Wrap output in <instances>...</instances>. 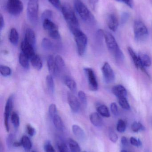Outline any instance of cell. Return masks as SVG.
Segmentation results:
<instances>
[{
  "instance_id": "cell-1",
  "label": "cell",
  "mask_w": 152,
  "mask_h": 152,
  "mask_svg": "<svg viewBox=\"0 0 152 152\" xmlns=\"http://www.w3.org/2000/svg\"><path fill=\"white\" fill-rule=\"evenodd\" d=\"M104 38L108 50L113 55L117 62L118 63L123 62L125 58L124 54L114 36L111 33L105 32L104 33Z\"/></svg>"
},
{
  "instance_id": "cell-2",
  "label": "cell",
  "mask_w": 152,
  "mask_h": 152,
  "mask_svg": "<svg viewBox=\"0 0 152 152\" xmlns=\"http://www.w3.org/2000/svg\"><path fill=\"white\" fill-rule=\"evenodd\" d=\"M61 9L64 19L71 32L75 29L80 28L78 20L72 8L69 4H64L62 6Z\"/></svg>"
},
{
  "instance_id": "cell-3",
  "label": "cell",
  "mask_w": 152,
  "mask_h": 152,
  "mask_svg": "<svg viewBox=\"0 0 152 152\" xmlns=\"http://www.w3.org/2000/svg\"><path fill=\"white\" fill-rule=\"evenodd\" d=\"M74 7L81 19L87 23H93L95 18L86 5L81 0H74Z\"/></svg>"
},
{
  "instance_id": "cell-4",
  "label": "cell",
  "mask_w": 152,
  "mask_h": 152,
  "mask_svg": "<svg viewBox=\"0 0 152 152\" xmlns=\"http://www.w3.org/2000/svg\"><path fill=\"white\" fill-rule=\"evenodd\" d=\"M71 33L75 37L78 54L80 56H83L85 53L87 46V37L80 28L73 30Z\"/></svg>"
},
{
  "instance_id": "cell-5",
  "label": "cell",
  "mask_w": 152,
  "mask_h": 152,
  "mask_svg": "<svg viewBox=\"0 0 152 152\" xmlns=\"http://www.w3.org/2000/svg\"><path fill=\"white\" fill-rule=\"evenodd\" d=\"M134 34L135 39L138 42H145L149 37L148 28L143 22L136 20L134 23Z\"/></svg>"
},
{
  "instance_id": "cell-6",
  "label": "cell",
  "mask_w": 152,
  "mask_h": 152,
  "mask_svg": "<svg viewBox=\"0 0 152 152\" xmlns=\"http://www.w3.org/2000/svg\"><path fill=\"white\" fill-rule=\"evenodd\" d=\"M38 0H29L27 6V16L33 25H37L38 20Z\"/></svg>"
},
{
  "instance_id": "cell-7",
  "label": "cell",
  "mask_w": 152,
  "mask_h": 152,
  "mask_svg": "<svg viewBox=\"0 0 152 152\" xmlns=\"http://www.w3.org/2000/svg\"><path fill=\"white\" fill-rule=\"evenodd\" d=\"M6 8L10 15L18 16L23 11L24 6L21 0H7Z\"/></svg>"
},
{
  "instance_id": "cell-8",
  "label": "cell",
  "mask_w": 152,
  "mask_h": 152,
  "mask_svg": "<svg viewBox=\"0 0 152 152\" xmlns=\"http://www.w3.org/2000/svg\"><path fill=\"white\" fill-rule=\"evenodd\" d=\"M44 29L48 32L50 37L54 40H59L60 34L57 25L51 19H45L42 21Z\"/></svg>"
},
{
  "instance_id": "cell-9",
  "label": "cell",
  "mask_w": 152,
  "mask_h": 152,
  "mask_svg": "<svg viewBox=\"0 0 152 152\" xmlns=\"http://www.w3.org/2000/svg\"><path fill=\"white\" fill-rule=\"evenodd\" d=\"M85 74L87 78L89 88L92 91H97L98 89V84L94 71L90 68L84 69Z\"/></svg>"
},
{
  "instance_id": "cell-10",
  "label": "cell",
  "mask_w": 152,
  "mask_h": 152,
  "mask_svg": "<svg viewBox=\"0 0 152 152\" xmlns=\"http://www.w3.org/2000/svg\"><path fill=\"white\" fill-rule=\"evenodd\" d=\"M102 72L105 83L111 84L115 81V75L114 71L108 62H105L102 68Z\"/></svg>"
},
{
  "instance_id": "cell-11",
  "label": "cell",
  "mask_w": 152,
  "mask_h": 152,
  "mask_svg": "<svg viewBox=\"0 0 152 152\" xmlns=\"http://www.w3.org/2000/svg\"><path fill=\"white\" fill-rule=\"evenodd\" d=\"M13 106V96L10 95L6 101L4 112V123L5 129L7 132H9V118Z\"/></svg>"
},
{
  "instance_id": "cell-12",
  "label": "cell",
  "mask_w": 152,
  "mask_h": 152,
  "mask_svg": "<svg viewBox=\"0 0 152 152\" xmlns=\"http://www.w3.org/2000/svg\"><path fill=\"white\" fill-rule=\"evenodd\" d=\"M67 98L71 110L74 113L78 112L80 110V104L77 98L73 94V93L68 92Z\"/></svg>"
},
{
  "instance_id": "cell-13",
  "label": "cell",
  "mask_w": 152,
  "mask_h": 152,
  "mask_svg": "<svg viewBox=\"0 0 152 152\" xmlns=\"http://www.w3.org/2000/svg\"><path fill=\"white\" fill-rule=\"evenodd\" d=\"M128 51L129 53V55L131 56L133 61H134V64L135 66L137 69H140L142 71L145 73L146 75L150 77L149 74L147 73L145 69V67L143 66L141 64V62H140V59H139V57L137 56L133 50V49L130 47H128Z\"/></svg>"
},
{
  "instance_id": "cell-14",
  "label": "cell",
  "mask_w": 152,
  "mask_h": 152,
  "mask_svg": "<svg viewBox=\"0 0 152 152\" xmlns=\"http://www.w3.org/2000/svg\"><path fill=\"white\" fill-rule=\"evenodd\" d=\"M21 49L22 51V53L25 54L29 59L31 58L36 54L35 53V48L25 42L24 40L21 43Z\"/></svg>"
},
{
  "instance_id": "cell-15",
  "label": "cell",
  "mask_w": 152,
  "mask_h": 152,
  "mask_svg": "<svg viewBox=\"0 0 152 152\" xmlns=\"http://www.w3.org/2000/svg\"><path fill=\"white\" fill-rule=\"evenodd\" d=\"M107 23L109 29L113 32L117 31L118 28L119 21L117 16L114 14H109L107 17Z\"/></svg>"
},
{
  "instance_id": "cell-16",
  "label": "cell",
  "mask_w": 152,
  "mask_h": 152,
  "mask_svg": "<svg viewBox=\"0 0 152 152\" xmlns=\"http://www.w3.org/2000/svg\"><path fill=\"white\" fill-rule=\"evenodd\" d=\"M24 40L35 48L36 44L35 34L32 29L28 28L26 29Z\"/></svg>"
},
{
  "instance_id": "cell-17",
  "label": "cell",
  "mask_w": 152,
  "mask_h": 152,
  "mask_svg": "<svg viewBox=\"0 0 152 152\" xmlns=\"http://www.w3.org/2000/svg\"><path fill=\"white\" fill-rule=\"evenodd\" d=\"M112 92L118 98L127 97V92L126 89L122 85L114 86L112 88Z\"/></svg>"
},
{
  "instance_id": "cell-18",
  "label": "cell",
  "mask_w": 152,
  "mask_h": 152,
  "mask_svg": "<svg viewBox=\"0 0 152 152\" xmlns=\"http://www.w3.org/2000/svg\"><path fill=\"white\" fill-rule=\"evenodd\" d=\"M63 81L65 85L68 88L71 93L73 94H76V93L77 91V86L76 81L73 79L69 76H66L63 78Z\"/></svg>"
},
{
  "instance_id": "cell-19",
  "label": "cell",
  "mask_w": 152,
  "mask_h": 152,
  "mask_svg": "<svg viewBox=\"0 0 152 152\" xmlns=\"http://www.w3.org/2000/svg\"><path fill=\"white\" fill-rule=\"evenodd\" d=\"M47 65L48 71L51 75H56L57 73V68L55 65V59L52 55H49L47 59Z\"/></svg>"
},
{
  "instance_id": "cell-20",
  "label": "cell",
  "mask_w": 152,
  "mask_h": 152,
  "mask_svg": "<svg viewBox=\"0 0 152 152\" xmlns=\"http://www.w3.org/2000/svg\"><path fill=\"white\" fill-rule=\"evenodd\" d=\"M90 120L93 125L95 127H99L103 125V121L99 113H93L90 115Z\"/></svg>"
},
{
  "instance_id": "cell-21",
  "label": "cell",
  "mask_w": 152,
  "mask_h": 152,
  "mask_svg": "<svg viewBox=\"0 0 152 152\" xmlns=\"http://www.w3.org/2000/svg\"><path fill=\"white\" fill-rule=\"evenodd\" d=\"M73 134L81 141H84L86 138L84 130L79 126L77 125H74L72 127Z\"/></svg>"
},
{
  "instance_id": "cell-22",
  "label": "cell",
  "mask_w": 152,
  "mask_h": 152,
  "mask_svg": "<svg viewBox=\"0 0 152 152\" xmlns=\"http://www.w3.org/2000/svg\"><path fill=\"white\" fill-rule=\"evenodd\" d=\"M9 40L13 45L18 44L19 41V34L16 28H12L10 30L9 36Z\"/></svg>"
},
{
  "instance_id": "cell-23",
  "label": "cell",
  "mask_w": 152,
  "mask_h": 152,
  "mask_svg": "<svg viewBox=\"0 0 152 152\" xmlns=\"http://www.w3.org/2000/svg\"><path fill=\"white\" fill-rule=\"evenodd\" d=\"M54 59H55L57 73L62 72L66 68V65L62 57L60 55H56Z\"/></svg>"
},
{
  "instance_id": "cell-24",
  "label": "cell",
  "mask_w": 152,
  "mask_h": 152,
  "mask_svg": "<svg viewBox=\"0 0 152 152\" xmlns=\"http://www.w3.org/2000/svg\"><path fill=\"white\" fill-rule=\"evenodd\" d=\"M31 64L34 68L37 70H40L43 67V62L38 55L35 54L30 59Z\"/></svg>"
},
{
  "instance_id": "cell-25",
  "label": "cell",
  "mask_w": 152,
  "mask_h": 152,
  "mask_svg": "<svg viewBox=\"0 0 152 152\" xmlns=\"http://www.w3.org/2000/svg\"><path fill=\"white\" fill-rule=\"evenodd\" d=\"M138 57H139L141 64L144 67L151 66L152 62L151 58L149 57V55L144 53H139Z\"/></svg>"
},
{
  "instance_id": "cell-26",
  "label": "cell",
  "mask_w": 152,
  "mask_h": 152,
  "mask_svg": "<svg viewBox=\"0 0 152 152\" xmlns=\"http://www.w3.org/2000/svg\"><path fill=\"white\" fill-rule=\"evenodd\" d=\"M29 58L25 54L23 53H21L19 56V61L21 66L23 67L24 69H29Z\"/></svg>"
},
{
  "instance_id": "cell-27",
  "label": "cell",
  "mask_w": 152,
  "mask_h": 152,
  "mask_svg": "<svg viewBox=\"0 0 152 152\" xmlns=\"http://www.w3.org/2000/svg\"><path fill=\"white\" fill-rule=\"evenodd\" d=\"M98 113L101 116L105 118H109L110 117V113L109 109L106 105L104 104H101L97 106L96 108Z\"/></svg>"
},
{
  "instance_id": "cell-28",
  "label": "cell",
  "mask_w": 152,
  "mask_h": 152,
  "mask_svg": "<svg viewBox=\"0 0 152 152\" xmlns=\"http://www.w3.org/2000/svg\"><path fill=\"white\" fill-rule=\"evenodd\" d=\"M46 83L49 92L51 94H53L55 89V85L52 76L48 75L46 76Z\"/></svg>"
},
{
  "instance_id": "cell-29",
  "label": "cell",
  "mask_w": 152,
  "mask_h": 152,
  "mask_svg": "<svg viewBox=\"0 0 152 152\" xmlns=\"http://www.w3.org/2000/svg\"><path fill=\"white\" fill-rule=\"evenodd\" d=\"M52 120L55 127L58 130H62L64 127V125H63V121L60 117L58 114H56L53 117Z\"/></svg>"
},
{
  "instance_id": "cell-30",
  "label": "cell",
  "mask_w": 152,
  "mask_h": 152,
  "mask_svg": "<svg viewBox=\"0 0 152 152\" xmlns=\"http://www.w3.org/2000/svg\"><path fill=\"white\" fill-rule=\"evenodd\" d=\"M68 142L71 152H80V146L75 140L70 138L68 140Z\"/></svg>"
},
{
  "instance_id": "cell-31",
  "label": "cell",
  "mask_w": 152,
  "mask_h": 152,
  "mask_svg": "<svg viewBox=\"0 0 152 152\" xmlns=\"http://www.w3.org/2000/svg\"><path fill=\"white\" fill-rule=\"evenodd\" d=\"M42 48L46 51L51 50L53 49L52 42L47 38H44L41 43Z\"/></svg>"
},
{
  "instance_id": "cell-32",
  "label": "cell",
  "mask_w": 152,
  "mask_h": 152,
  "mask_svg": "<svg viewBox=\"0 0 152 152\" xmlns=\"http://www.w3.org/2000/svg\"><path fill=\"white\" fill-rule=\"evenodd\" d=\"M22 146L26 150H30L32 148V143L31 141L26 136H23L21 138V141Z\"/></svg>"
},
{
  "instance_id": "cell-33",
  "label": "cell",
  "mask_w": 152,
  "mask_h": 152,
  "mask_svg": "<svg viewBox=\"0 0 152 152\" xmlns=\"http://www.w3.org/2000/svg\"><path fill=\"white\" fill-rule=\"evenodd\" d=\"M132 131L134 133H137L139 131H143L145 130V127L142 125V123L137 121L133 122L131 126Z\"/></svg>"
},
{
  "instance_id": "cell-34",
  "label": "cell",
  "mask_w": 152,
  "mask_h": 152,
  "mask_svg": "<svg viewBox=\"0 0 152 152\" xmlns=\"http://www.w3.org/2000/svg\"><path fill=\"white\" fill-rule=\"evenodd\" d=\"M11 120L13 126L16 128H18L20 125V118L18 113L15 112H13L11 115Z\"/></svg>"
},
{
  "instance_id": "cell-35",
  "label": "cell",
  "mask_w": 152,
  "mask_h": 152,
  "mask_svg": "<svg viewBox=\"0 0 152 152\" xmlns=\"http://www.w3.org/2000/svg\"><path fill=\"white\" fill-rule=\"evenodd\" d=\"M118 102L120 106L124 110H130V106L128 102L127 97H121V98H118Z\"/></svg>"
},
{
  "instance_id": "cell-36",
  "label": "cell",
  "mask_w": 152,
  "mask_h": 152,
  "mask_svg": "<svg viewBox=\"0 0 152 152\" xmlns=\"http://www.w3.org/2000/svg\"><path fill=\"white\" fill-rule=\"evenodd\" d=\"M0 72L1 75L4 77H8L11 75L12 70L9 67L4 65H1Z\"/></svg>"
},
{
  "instance_id": "cell-37",
  "label": "cell",
  "mask_w": 152,
  "mask_h": 152,
  "mask_svg": "<svg viewBox=\"0 0 152 152\" xmlns=\"http://www.w3.org/2000/svg\"><path fill=\"white\" fill-rule=\"evenodd\" d=\"M126 129V122L122 119L119 120L117 124V129L120 133H124Z\"/></svg>"
},
{
  "instance_id": "cell-38",
  "label": "cell",
  "mask_w": 152,
  "mask_h": 152,
  "mask_svg": "<svg viewBox=\"0 0 152 152\" xmlns=\"http://www.w3.org/2000/svg\"><path fill=\"white\" fill-rule=\"evenodd\" d=\"M78 97L81 104L84 106H86L87 104V98L84 92L83 91H79L78 92Z\"/></svg>"
},
{
  "instance_id": "cell-39",
  "label": "cell",
  "mask_w": 152,
  "mask_h": 152,
  "mask_svg": "<svg viewBox=\"0 0 152 152\" xmlns=\"http://www.w3.org/2000/svg\"><path fill=\"white\" fill-rule=\"evenodd\" d=\"M52 17V11L51 10H45L42 13V16H41V19H42V21H43L45 19L51 20Z\"/></svg>"
},
{
  "instance_id": "cell-40",
  "label": "cell",
  "mask_w": 152,
  "mask_h": 152,
  "mask_svg": "<svg viewBox=\"0 0 152 152\" xmlns=\"http://www.w3.org/2000/svg\"><path fill=\"white\" fill-rule=\"evenodd\" d=\"M48 112L51 118L53 119V117L57 114V108L55 104H50L48 109Z\"/></svg>"
},
{
  "instance_id": "cell-41",
  "label": "cell",
  "mask_w": 152,
  "mask_h": 152,
  "mask_svg": "<svg viewBox=\"0 0 152 152\" xmlns=\"http://www.w3.org/2000/svg\"><path fill=\"white\" fill-rule=\"evenodd\" d=\"M109 138L112 142L116 143L118 140V137L113 130H110L109 132Z\"/></svg>"
},
{
  "instance_id": "cell-42",
  "label": "cell",
  "mask_w": 152,
  "mask_h": 152,
  "mask_svg": "<svg viewBox=\"0 0 152 152\" xmlns=\"http://www.w3.org/2000/svg\"><path fill=\"white\" fill-rule=\"evenodd\" d=\"M111 110L112 114L115 116H117L119 114L117 104L115 102L112 103L110 105Z\"/></svg>"
},
{
  "instance_id": "cell-43",
  "label": "cell",
  "mask_w": 152,
  "mask_h": 152,
  "mask_svg": "<svg viewBox=\"0 0 152 152\" xmlns=\"http://www.w3.org/2000/svg\"><path fill=\"white\" fill-rule=\"evenodd\" d=\"M130 142L132 145L136 146V147H139L142 145V142L140 140H138L135 137H130Z\"/></svg>"
},
{
  "instance_id": "cell-44",
  "label": "cell",
  "mask_w": 152,
  "mask_h": 152,
  "mask_svg": "<svg viewBox=\"0 0 152 152\" xmlns=\"http://www.w3.org/2000/svg\"><path fill=\"white\" fill-rule=\"evenodd\" d=\"M44 148L45 152H56L50 142H46L44 146Z\"/></svg>"
},
{
  "instance_id": "cell-45",
  "label": "cell",
  "mask_w": 152,
  "mask_h": 152,
  "mask_svg": "<svg viewBox=\"0 0 152 152\" xmlns=\"http://www.w3.org/2000/svg\"><path fill=\"white\" fill-rule=\"evenodd\" d=\"M27 132L28 134L30 136H34L36 133V130L34 127L32 126L29 124H28L26 126Z\"/></svg>"
},
{
  "instance_id": "cell-46",
  "label": "cell",
  "mask_w": 152,
  "mask_h": 152,
  "mask_svg": "<svg viewBox=\"0 0 152 152\" xmlns=\"http://www.w3.org/2000/svg\"><path fill=\"white\" fill-rule=\"evenodd\" d=\"M49 2L56 9H59L61 8V2L60 0H48Z\"/></svg>"
},
{
  "instance_id": "cell-47",
  "label": "cell",
  "mask_w": 152,
  "mask_h": 152,
  "mask_svg": "<svg viewBox=\"0 0 152 152\" xmlns=\"http://www.w3.org/2000/svg\"><path fill=\"white\" fill-rule=\"evenodd\" d=\"M14 140V137L12 134H10L9 135L7 138V144L9 148L13 146V143L14 142H13Z\"/></svg>"
},
{
  "instance_id": "cell-48",
  "label": "cell",
  "mask_w": 152,
  "mask_h": 152,
  "mask_svg": "<svg viewBox=\"0 0 152 152\" xmlns=\"http://www.w3.org/2000/svg\"><path fill=\"white\" fill-rule=\"evenodd\" d=\"M116 1L124 3V4H126L129 7L131 8H133V6H134L133 0H116Z\"/></svg>"
},
{
  "instance_id": "cell-49",
  "label": "cell",
  "mask_w": 152,
  "mask_h": 152,
  "mask_svg": "<svg viewBox=\"0 0 152 152\" xmlns=\"http://www.w3.org/2000/svg\"><path fill=\"white\" fill-rule=\"evenodd\" d=\"M59 152H68V147L64 143H62L58 146Z\"/></svg>"
},
{
  "instance_id": "cell-50",
  "label": "cell",
  "mask_w": 152,
  "mask_h": 152,
  "mask_svg": "<svg viewBox=\"0 0 152 152\" xmlns=\"http://www.w3.org/2000/svg\"><path fill=\"white\" fill-rule=\"evenodd\" d=\"M129 14L127 12H124L122 14V17H121V22L122 23H125L127 21L129 18Z\"/></svg>"
},
{
  "instance_id": "cell-51",
  "label": "cell",
  "mask_w": 152,
  "mask_h": 152,
  "mask_svg": "<svg viewBox=\"0 0 152 152\" xmlns=\"http://www.w3.org/2000/svg\"><path fill=\"white\" fill-rule=\"evenodd\" d=\"M99 0H89L90 6L93 10H95Z\"/></svg>"
},
{
  "instance_id": "cell-52",
  "label": "cell",
  "mask_w": 152,
  "mask_h": 152,
  "mask_svg": "<svg viewBox=\"0 0 152 152\" xmlns=\"http://www.w3.org/2000/svg\"><path fill=\"white\" fill-rule=\"evenodd\" d=\"M0 20H1L0 30H1V31L4 26V19L2 15L1 14V16H0Z\"/></svg>"
},
{
  "instance_id": "cell-53",
  "label": "cell",
  "mask_w": 152,
  "mask_h": 152,
  "mask_svg": "<svg viewBox=\"0 0 152 152\" xmlns=\"http://www.w3.org/2000/svg\"><path fill=\"white\" fill-rule=\"evenodd\" d=\"M121 142L123 146H127L128 145V141L126 137H122L121 139Z\"/></svg>"
},
{
  "instance_id": "cell-54",
  "label": "cell",
  "mask_w": 152,
  "mask_h": 152,
  "mask_svg": "<svg viewBox=\"0 0 152 152\" xmlns=\"http://www.w3.org/2000/svg\"><path fill=\"white\" fill-rule=\"evenodd\" d=\"M22 145H21V142H14V143L13 144V146L14 147H20V146H21Z\"/></svg>"
},
{
  "instance_id": "cell-55",
  "label": "cell",
  "mask_w": 152,
  "mask_h": 152,
  "mask_svg": "<svg viewBox=\"0 0 152 152\" xmlns=\"http://www.w3.org/2000/svg\"><path fill=\"white\" fill-rule=\"evenodd\" d=\"M121 152H129L127 151H126V150H122V151H121Z\"/></svg>"
},
{
  "instance_id": "cell-56",
  "label": "cell",
  "mask_w": 152,
  "mask_h": 152,
  "mask_svg": "<svg viewBox=\"0 0 152 152\" xmlns=\"http://www.w3.org/2000/svg\"><path fill=\"white\" fill-rule=\"evenodd\" d=\"M32 152H36L35 151H32Z\"/></svg>"
},
{
  "instance_id": "cell-57",
  "label": "cell",
  "mask_w": 152,
  "mask_h": 152,
  "mask_svg": "<svg viewBox=\"0 0 152 152\" xmlns=\"http://www.w3.org/2000/svg\"><path fill=\"white\" fill-rule=\"evenodd\" d=\"M145 152H149V151H145Z\"/></svg>"
},
{
  "instance_id": "cell-58",
  "label": "cell",
  "mask_w": 152,
  "mask_h": 152,
  "mask_svg": "<svg viewBox=\"0 0 152 152\" xmlns=\"http://www.w3.org/2000/svg\"></svg>"
}]
</instances>
